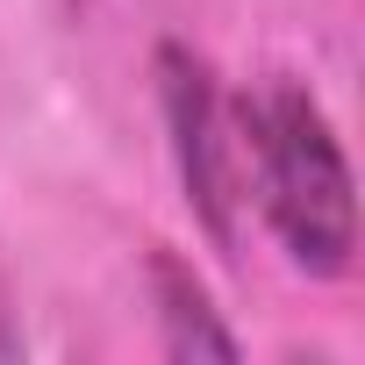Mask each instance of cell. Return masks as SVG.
Segmentation results:
<instances>
[{
  "mask_svg": "<svg viewBox=\"0 0 365 365\" xmlns=\"http://www.w3.org/2000/svg\"><path fill=\"white\" fill-rule=\"evenodd\" d=\"M150 294H158V329L172 358H237V336L208 308V287L194 279V265H179L172 251H150Z\"/></svg>",
  "mask_w": 365,
  "mask_h": 365,
  "instance_id": "obj_3",
  "label": "cell"
},
{
  "mask_svg": "<svg viewBox=\"0 0 365 365\" xmlns=\"http://www.w3.org/2000/svg\"><path fill=\"white\" fill-rule=\"evenodd\" d=\"M158 108L172 129L179 187H187L194 215L208 222V237L230 251L237 208H244V143H237V108L222 101L208 58H194L187 43H158Z\"/></svg>",
  "mask_w": 365,
  "mask_h": 365,
  "instance_id": "obj_2",
  "label": "cell"
},
{
  "mask_svg": "<svg viewBox=\"0 0 365 365\" xmlns=\"http://www.w3.org/2000/svg\"><path fill=\"white\" fill-rule=\"evenodd\" d=\"M237 143H244V172L258 187V208L279 251L308 279H344L358 258V194H351V158L322 101L279 79L237 101Z\"/></svg>",
  "mask_w": 365,
  "mask_h": 365,
  "instance_id": "obj_1",
  "label": "cell"
}]
</instances>
